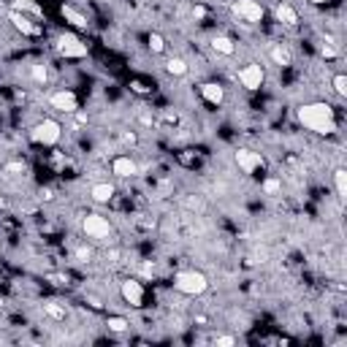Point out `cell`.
Listing matches in <instances>:
<instances>
[{"label":"cell","instance_id":"obj_1","mask_svg":"<svg viewBox=\"0 0 347 347\" xmlns=\"http://www.w3.org/2000/svg\"><path fill=\"white\" fill-rule=\"evenodd\" d=\"M298 120L304 128H310L320 136H329L336 130V120H334V109L329 103H306L298 109Z\"/></svg>","mask_w":347,"mask_h":347},{"label":"cell","instance_id":"obj_2","mask_svg":"<svg viewBox=\"0 0 347 347\" xmlns=\"http://www.w3.org/2000/svg\"><path fill=\"white\" fill-rule=\"evenodd\" d=\"M174 287L179 293H187V296H201L209 287V282L201 272H179L174 277Z\"/></svg>","mask_w":347,"mask_h":347},{"label":"cell","instance_id":"obj_3","mask_svg":"<svg viewBox=\"0 0 347 347\" xmlns=\"http://www.w3.org/2000/svg\"><path fill=\"white\" fill-rule=\"evenodd\" d=\"M60 136H63V128H60V122H54V120H44V122H38L33 128V141L44 144V147L57 144Z\"/></svg>","mask_w":347,"mask_h":347},{"label":"cell","instance_id":"obj_4","mask_svg":"<svg viewBox=\"0 0 347 347\" xmlns=\"http://www.w3.org/2000/svg\"><path fill=\"white\" fill-rule=\"evenodd\" d=\"M82 228H84V234L90 239H106L111 234V225H109V220H106L103 215H87L82 220Z\"/></svg>","mask_w":347,"mask_h":347},{"label":"cell","instance_id":"obj_5","mask_svg":"<svg viewBox=\"0 0 347 347\" xmlns=\"http://www.w3.org/2000/svg\"><path fill=\"white\" fill-rule=\"evenodd\" d=\"M57 49H60L65 57H84L87 54V44H82L76 35L65 33V35L57 38Z\"/></svg>","mask_w":347,"mask_h":347},{"label":"cell","instance_id":"obj_6","mask_svg":"<svg viewBox=\"0 0 347 347\" xmlns=\"http://www.w3.org/2000/svg\"><path fill=\"white\" fill-rule=\"evenodd\" d=\"M263 68H260L258 63H249V65H244L242 71H239V82H242L247 90H258L260 84H263Z\"/></svg>","mask_w":347,"mask_h":347},{"label":"cell","instance_id":"obj_7","mask_svg":"<svg viewBox=\"0 0 347 347\" xmlns=\"http://www.w3.org/2000/svg\"><path fill=\"white\" fill-rule=\"evenodd\" d=\"M234 11L239 16H244L247 22H260V19H263V6H260L258 0H239L234 6Z\"/></svg>","mask_w":347,"mask_h":347},{"label":"cell","instance_id":"obj_8","mask_svg":"<svg viewBox=\"0 0 347 347\" xmlns=\"http://www.w3.org/2000/svg\"><path fill=\"white\" fill-rule=\"evenodd\" d=\"M49 103H52V109L65 111V114H73L76 109H79V103H76V95H73L71 90H60V92H54L52 98H49Z\"/></svg>","mask_w":347,"mask_h":347},{"label":"cell","instance_id":"obj_9","mask_svg":"<svg viewBox=\"0 0 347 347\" xmlns=\"http://www.w3.org/2000/svg\"><path fill=\"white\" fill-rule=\"evenodd\" d=\"M122 298H125L130 306H141V301H144V287H141V282H136V279H125V282H122Z\"/></svg>","mask_w":347,"mask_h":347},{"label":"cell","instance_id":"obj_10","mask_svg":"<svg viewBox=\"0 0 347 347\" xmlns=\"http://www.w3.org/2000/svg\"><path fill=\"white\" fill-rule=\"evenodd\" d=\"M236 163H239L244 171H255L258 166H263V158H260V152L239 149V152H236Z\"/></svg>","mask_w":347,"mask_h":347},{"label":"cell","instance_id":"obj_11","mask_svg":"<svg viewBox=\"0 0 347 347\" xmlns=\"http://www.w3.org/2000/svg\"><path fill=\"white\" fill-rule=\"evenodd\" d=\"M111 171L117 174V177L128 179V177H133V174L139 171V166H136V163H133L128 155H120V158H114V163H111Z\"/></svg>","mask_w":347,"mask_h":347},{"label":"cell","instance_id":"obj_12","mask_svg":"<svg viewBox=\"0 0 347 347\" xmlns=\"http://www.w3.org/2000/svg\"><path fill=\"white\" fill-rule=\"evenodd\" d=\"M8 19H11L14 27H16V30H22L25 35H35V33H38V27H35L22 11H11V14H8Z\"/></svg>","mask_w":347,"mask_h":347},{"label":"cell","instance_id":"obj_13","mask_svg":"<svg viewBox=\"0 0 347 347\" xmlns=\"http://www.w3.org/2000/svg\"><path fill=\"white\" fill-rule=\"evenodd\" d=\"M90 196H92L95 204H109L111 196H114V187L109 185V182H101V185H92Z\"/></svg>","mask_w":347,"mask_h":347},{"label":"cell","instance_id":"obj_14","mask_svg":"<svg viewBox=\"0 0 347 347\" xmlns=\"http://www.w3.org/2000/svg\"><path fill=\"white\" fill-rule=\"evenodd\" d=\"M201 95L209 101V103H223V98H225V92H223V87L220 84H215V82H209V84H204L201 87Z\"/></svg>","mask_w":347,"mask_h":347},{"label":"cell","instance_id":"obj_15","mask_svg":"<svg viewBox=\"0 0 347 347\" xmlns=\"http://www.w3.org/2000/svg\"><path fill=\"white\" fill-rule=\"evenodd\" d=\"M277 19H279V22H285V25H296V22H298V14L293 11V6L279 3V6H277Z\"/></svg>","mask_w":347,"mask_h":347},{"label":"cell","instance_id":"obj_16","mask_svg":"<svg viewBox=\"0 0 347 347\" xmlns=\"http://www.w3.org/2000/svg\"><path fill=\"white\" fill-rule=\"evenodd\" d=\"M211 49L215 52H220V54H234V41H230V38H225V35H217L215 41H211Z\"/></svg>","mask_w":347,"mask_h":347},{"label":"cell","instance_id":"obj_17","mask_svg":"<svg viewBox=\"0 0 347 347\" xmlns=\"http://www.w3.org/2000/svg\"><path fill=\"white\" fill-rule=\"evenodd\" d=\"M334 185H336L339 198L344 201V198H347V171H344V168H336V171H334Z\"/></svg>","mask_w":347,"mask_h":347},{"label":"cell","instance_id":"obj_18","mask_svg":"<svg viewBox=\"0 0 347 347\" xmlns=\"http://www.w3.org/2000/svg\"><path fill=\"white\" fill-rule=\"evenodd\" d=\"M166 71H168L171 76H185V73H187V63L182 60V57H171V60L166 63Z\"/></svg>","mask_w":347,"mask_h":347},{"label":"cell","instance_id":"obj_19","mask_svg":"<svg viewBox=\"0 0 347 347\" xmlns=\"http://www.w3.org/2000/svg\"><path fill=\"white\" fill-rule=\"evenodd\" d=\"M63 16L68 19L71 25H76V27H87V19L76 11V8H71V6H63Z\"/></svg>","mask_w":347,"mask_h":347},{"label":"cell","instance_id":"obj_20","mask_svg":"<svg viewBox=\"0 0 347 347\" xmlns=\"http://www.w3.org/2000/svg\"><path fill=\"white\" fill-rule=\"evenodd\" d=\"M272 60L277 65H291V52L285 46H272Z\"/></svg>","mask_w":347,"mask_h":347},{"label":"cell","instance_id":"obj_21","mask_svg":"<svg viewBox=\"0 0 347 347\" xmlns=\"http://www.w3.org/2000/svg\"><path fill=\"white\" fill-rule=\"evenodd\" d=\"M106 325H109V331H114V334H122V331H128V320H125V317H109V320H106Z\"/></svg>","mask_w":347,"mask_h":347},{"label":"cell","instance_id":"obj_22","mask_svg":"<svg viewBox=\"0 0 347 347\" xmlns=\"http://www.w3.org/2000/svg\"><path fill=\"white\" fill-rule=\"evenodd\" d=\"M44 312L49 317H54V320H65V315H68L65 306H57V304H44Z\"/></svg>","mask_w":347,"mask_h":347},{"label":"cell","instance_id":"obj_23","mask_svg":"<svg viewBox=\"0 0 347 347\" xmlns=\"http://www.w3.org/2000/svg\"><path fill=\"white\" fill-rule=\"evenodd\" d=\"M334 90H336L339 98H344V95H347V76L344 73H336L334 76Z\"/></svg>","mask_w":347,"mask_h":347},{"label":"cell","instance_id":"obj_24","mask_svg":"<svg viewBox=\"0 0 347 347\" xmlns=\"http://www.w3.org/2000/svg\"><path fill=\"white\" fill-rule=\"evenodd\" d=\"M33 79H35L38 84H44L46 79H49V71H46L44 63H35V65H33Z\"/></svg>","mask_w":347,"mask_h":347},{"label":"cell","instance_id":"obj_25","mask_svg":"<svg viewBox=\"0 0 347 347\" xmlns=\"http://www.w3.org/2000/svg\"><path fill=\"white\" fill-rule=\"evenodd\" d=\"M14 11H33V14H38V6L30 3V0H16V3H14Z\"/></svg>","mask_w":347,"mask_h":347},{"label":"cell","instance_id":"obj_26","mask_svg":"<svg viewBox=\"0 0 347 347\" xmlns=\"http://www.w3.org/2000/svg\"><path fill=\"white\" fill-rule=\"evenodd\" d=\"M149 49H152V52H163V49H166V44H163V38H160L158 33L149 35Z\"/></svg>","mask_w":347,"mask_h":347},{"label":"cell","instance_id":"obj_27","mask_svg":"<svg viewBox=\"0 0 347 347\" xmlns=\"http://www.w3.org/2000/svg\"><path fill=\"white\" fill-rule=\"evenodd\" d=\"M263 190L268 192V196H274V192H279V182L277 179H266L263 182Z\"/></svg>","mask_w":347,"mask_h":347},{"label":"cell","instance_id":"obj_28","mask_svg":"<svg viewBox=\"0 0 347 347\" xmlns=\"http://www.w3.org/2000/svg\"><path fill=\"white\" fill-rule=\"evenodd\" d=\"M76 258H79L82 263H87V260L92 258V249L90 247H79V249H76Z\"/></svg>","mask_w":347,"mask_h":347},{"label":"cell","instance_id":"obj_29","mask_svg":"<svg viewBox=\"0 0 347 347\" xmlns=\"http://www.w3.org/2000/svg\"><path fill=\"white\" fill-rule=\"evenodd\" d=\"M6 174H25V163H6Z\"/></svg>","mask_w":347,"mask_h":347},{"label":"cell","instance_id":"obj_30","mask_svg":"<svg viewBox=\"0 0 347 347\" xmlns=\"http://www.w3.org/2000/svg\"><path fill=\"white\" fill-rule=\"evenodd\" d=\"M217 344L230 347V344H236V339H234V336H217Z\"/></svg>","mask_w":347,"mask_h":347},{"label":"cell","instance_id":"obj_31","mask_svg":"<svg viewBox=\"0 0 347 347\" xmlns=\"http://www.w3.org/2000/svg\"><path fill=\"white\" fill-rule=\"evenodd\" d=\"M106 258H109V260H111V263H117V260H120V249H111V253H109V255H106Z\"/></svg>","mask_w":347,"mask_h":347},{"label":"cell","instance_id":"obj_32","mask_svg":"<svg viewBox=\"0 0 347 347\" xmlns=\"http://www.w3.org/2000/svg\"><path fill=\"white\" fill-rule=\"evenodd\" d=\"M139 120H141V125H152V117H149V114H141Z\"/></svg>","mask_w":347,"mask_h":347},{"label":"cell","instance_id":"obj_33","mask_svg":"<svg viewBox=\"0 0 347 347\" xmlns=\"http://www.w3.org/2000/svg\"><path fill=\"white\" fill-rule=\"evenodd\" d=\"M125 141H128V144H136V136H133V133H125V136H122Z\"/></svg>","mask_w":347,"mask_h":347},{"label":"cell","instance_id":"obj_34","mask_svg":"<svg viewBox=\"0 0 347 347\" xmlns=\"http://www.w3.org/2000/svg\"><path fill=\"white\" fill-rule=\"evenodd\" d=\"M310 3H315V6H323V3H329V0H310Z\"/></svg>","mask_w":347,"mask_h":347},{"label":"cell","instance_id":"obj_35","mask_svg":"<svg viewBox=\"0 0 347 347\" xmlns=\"http://www.w3.org/2000/svg\"><path fill=\"white\" fill-rule=\"evenodd\" d=\"M0 206H3V196H0Z\"/></svg>","mask_w":347,"mask_h":347}]
</instances>
